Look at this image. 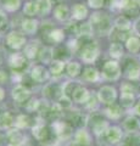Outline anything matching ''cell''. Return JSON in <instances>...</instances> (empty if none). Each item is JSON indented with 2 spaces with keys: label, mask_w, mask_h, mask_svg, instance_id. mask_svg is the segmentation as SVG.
<instances>
[{
  "label": "cell",
  "mask_w": 140,
  "mask_h": 146,
  "mask_svg": "<svg viewBox=\"0 0 140 146\" xmlns=\"http://www.w3.org/2000/svg\"><path fill=\"white\" fill-rule=\"evenodd\" d=\"M89 98H90V95L88 93V90L80 85H77L76 89L73 90V93H72V99L77 104H85L89 100Z\"/></svg>",
  "instance_id": "52a82bcc"
},
{
  "label": "cell",
  "mask_w": 140,
  "mask_h": 146,
  "mask_svg": "<svg viewBox=\"0 0 140 146\" xmlns=\"http://www.w3.org/2000/svg\"><path fill=\"white\" fill-rule=\"evenodd\" d=\"M93 29L94 28H93L92 23H89V22H85V23L79 25V27L77 28V32H78V34L82 35V36H89V35H92Z\"/></svg>",
  "instance_id": "1f68e13d"
},
{
  "label": "cell",
  "mask_w": 140,
  "mask_h": 146,
  "mask_svg": "<svg viewBox=\"0 0 140 146\" xmlns=\"http://www.w3.org/2000/svg\"><path fill=\"white\" fill-rule=\"evenodd\" d=\"M28 123H29V118L25 115H20L15 121V124L17 128H26L28 127Z\"/></svg>",
  "instance_id": "d590c367"
},
{
  "label": "cell",
  "mask_w": 140,
  "mask_h": 146,
  "mask_svg": "<svg viewBox=\"0 0 140 146\" xmlns=\"http://www.w3.org/2000/svg\"><path fill=\"white\" fill-rule=\"evenodd\" d=\"M7 139L12 146H22L25 136L19 130H11V131H9V134H7Z\"/></svg>",
  "instance_id": "4fadbf2b"
},
{
  "label": "cell",
  "mask_w": 140,
  "mask_h": 146,
  "mask_svg": "<svg viewBox=\"0 0 140 146\" xmlns=\"http://www.w3.org/2000/svg\"><path fill=\"white\" fill-rule=\"evenodd\" d=\"M123 125L128 131H135L140 124H139V121L135 117H128V118H125Z\"/></svg>",
  "instance_id": "f546056e"
},
{
  "label": "cell",
  "mask_w": 140,
  "mask_h": 146,
  "mask_svg": "<svg viewBox=\"0 0 140 146\" xmlns=\"http://www.w3.org/2000/svg\"><path fill=\"white\" fill-rule=\"evenodd\" d=\"M49 36H50V40L54 43H61L62 40H64L65 38V32L62 29H52L50 32V34H49Z\"/></svg>",
  "instance_id": "d6a6232c"
},
{
  "label": "cell",
  "mask_w": 140,
  "mask_h": 146,
  "mask_svg": "<svg viewBox=\"0 0 140 146\" xmlns=\"http://www.w3.org/2000/svg\"><path fill=\"white\" fill-rule=\"evenodd\" d=\"M23 13L26 16H35L38 13V5L37 1H27L23 6Z\"/></svg>",
  "instance_id": "cb8c5ba5"
},
{
  "label": "cell",
  "mask_w": 140,
  "mask_h": 146,
  "mask_svg": "<svg viewBox=\"0 0 140 146\" xmlns=\"http://www.w3.org/2000/svg\"><path fill=\"white\" fill-rule=\"evenodd\" d=\"M13 117L10 112L0 113V129H7L13 124Z\"/></svg>",
  "instance_id": "7402d4cb"
},
{
  "label": "cell",
  "mask_w": 140,
  "mask_h": 146,
  "mask_svg": "<svg viewBox=\"0 0 140 146\" xmlns=\"http://www.w3.org/2000/svg\"><path fill=\"white\" fill-rule=\"evenodd\" d=\"M21 6V0H5L3 4L4 10H6L9 12H15L20 9Z\"/></svg>",
  "instance_id": "4316f807"
},
{
  "label": "cell",
  "mask_w": 140,
  "mask_h": 146,
  "mask_svg": "<svg viewBox=\"0 0 140 146\" xmlns=\"http://www.w3.org/2000/svg\"><path fill=\"white\" fill-rule=\"evenodd\" d=\"M139 6V0H119V9L127 11H132L138 9Z\"/></svg>",
  "instance_id": "83f0119b"
},
{
  "label": "cell",
  "mask_w": 140,
  "mask_h": 146,
  "mask_svg": "<svg viewBox=\"0 0 140 146\" xmlns=\"http://www.w3.org/2000/svg\"><path fill=\"white\" fill-rule=\"evenodd\" d=\"M33 135L35 136V139L44 140L48 136V129L43 124H38V125L33 127Z\"/></svg>",
  "instance_id": "f1b7e54d"
},
{
  "label": "cell",
  "mask_w": 140,
  "mask_h": 146,
  "mask_svg": "<svg viewBox=\"0 0 140 146\" xmlns=\"http://www.w3.org/2000/svg\"><path fill=\"white\" fill-rule=\"evenodd\" d=\"M4 96H5V91H4V89L0 86V101L4 99Z\"/></svg>",
  "instance_id": "bcb514c9"
},
{
  "label": "cell",
  "mask_w": 140,
  "mask_h": 146,
  "mask_svg": "<svg viewBox=\"0 0 140 146\" xmlns=\"http://www.w3.org/2000/svg\"><path fill=\"white\" fill-rule=\"evenodd\" d=\"M125 76L128 79L137 80L140 78V65H138L137 62H133L132 65H129L125 70Z\"/></svg>",
  "instance_id": "2e32d148"
},
{
  "label": "cell",
  "mask_w": 140,
  "mask_h": 146,
  "mask_svg": "<svg viewBox=\"0 0 140 146\" xmlns=\"http://www.w3.org/2000/svg\"><path fill=\"white\" fill-rule=\"evenodd\" d=\"M64 67H65V62L64 61H61V60H54L50 63V72L52 73L54 76H58L62 71H64Z\"/></svg>",
  "instance_id": "4dcf8cb0"
},
{
  "label": "cell",
  "mask_w": 140,
  "mask_h": 146,
  "mask_svg": "<svg viewBox=\"0 0 140 146\" xmlns=\"http://www.w3.org/2000/svg\"><path fill=\"white\" fill-rule=\"evenodd\" d=\"M7 79V74L5 71H1L0 70V84L1 83H5V80Z\"/></svg>",
  "instance_id": "7bdbcfd3"
},
{
  "label": "cell",
  "mask_w": 140,
  "mask_h": 146,
  "mask_svg": "<svg viewBox=\"0 0 140 146\" xmlns=\"http://www.w3.org/2000/svg\"><path fill=\"white\" fill-rule=\"evenodd\" d=\"M106 115L110 118H112V119H117V118H119L122 116V110L118 105L112 104L106 108Z\"/></svg>",
  "instance_id": "d4e9b609"
},
{
  "label": "cell",
  "mask_w": 140,
  "mask_h": 146,
  "mask_svg": "<svg viewBox=\"0 0 140 146\" xmlns=\"http://www.w3.org/2000/svg\"><path fill=\"white\" fill-rule=\"evenodd\" d=\"M121 76V66L117 61H107L102 67V77L107 80H116Z\"/></svg>",
  "instance_id": "6da1fadb"
},
{
  "label": "cell",
  "mask_w": 140,
  "mask_h": 146,
  "mask_svg": "<svg viewBox=\"0 0 140 146\" xmlns=\"http://www.w3.org/2000/svg\"><path fill=\"white\" fill-rule=\"evenodd\" d=\"M5 42H6V45L9 48H11L13 50H19L26 45V38H25L23 34L20 33V32L12 31L6 35Z\"/></svg>",
  "instance_id": "7a4b0ae2"
},
{
  "label": "cell",
  "mask_w": 140,
  "mask_h": 146,
  "mask_svg": "<svg viewBox=\"0 0 140 146\" xmlns=\"http://www.w3.org/2000/svg\"><path fill=\"white\" fill-rule=\"evenodd\" d=\"M123 146H140V138L137 135H130L125 139Z\"/></svg>",
  "instance_id": "8d00e7d4"
},
{
  "label": "cell",
  "mask_w": 140,
  "mask_h": 146,
  "mask_svg": "<svg viewBox=\"0 0 140 146\" xmlns=\"http://www.w3.org/2000/svg\"><path fill=\"white\" fill-rule=\"evenodd\" d=\"M39 54V45L37 42H31L25 45V56L27 58H34Z\"/></svg>",
  "instance_id": "e0dca14e"
},
{
  "label": "cell",
  "mask_w": 140,
  "mask_h": 146,
  "mask_svg": "<svg viewBox=\"0 0 140 146\" xmlns=\"http://www.w3.org/2000/svg\"><path fill=\"white\" fill-rule=\"evenodd\" d=\"M80 70H82V67L76 61H71L68 65H67V74L72 77V78H76L77 76H79Z\"/></svg>",
  "instance_id": "484cf974"
},
{
  "label": "cell",
  "mask_w": 140,
  "mask_h": 146,
  "mask_svg": "<svg viewBox=\"0 0 140 146\" xmlns=\"http://www.w3.org/2000/svg\"><path fill=\"white\" fill-rule=\"evenodd\" d=\"M134 29H135V32L140 35V17L138 18L137 21H135V23H134Z\"/></svg>",
  "instance_id": "ee69618b"
},
{
  "label": "cell",
  "mask_w": 140,
  "mask_h": 146,
  "mask_svg": "<svg viewBox=\"0 0 140 146\" xmlns=\"http://www.w3.org/2000/svg\"><path fill=\"white\" fill-rule=\"evenodd\" d=\"M25 62H26V56L21 52L12 54L11 56L9 57V65L12 68H21L25 65Z\"/></svg>",
  "instance_id": "30bf717a"
},
{
  "label": "cell",
  "mask_w": 140,
  "mask_h": 146,
  "mask_svg": "<svg viewBox=\"0 0 140 146\" xmlns=\"http://www.w3.org/2000/svg\"><path fill=\"white\" fill-rule=\"evenodd\" d=\"M88 4L93 9H101L105 4V0H88Z\"/></svg>",
  "instance_id": "60d3db41"
},
{
  "label": "cell",
  "mask_w": 140,
  "mask_h": 146,
  "mask_svg": "<svg viewBox=\"0 0 140 146\" xmlns=\"http://www.w3.org/2000/svg\"><path fill=\"white\" fill-rule=\"evenodd\" d=\"M134 111H135V113H137L138 116H140V101L135 105V107H134Z\"/></svg>",
  "instance_id": "f6af8a7d"
},
{
  "label": "cell",
  "mask_w": 140,
  "mask_h": 146,
  "mask_svg": "<svg viewBox=\"0 0 140 146\" xmlns=\"http://www.w3.org/2000/svg\"><path fill=\"white\" fill-rule=\"evenodd\" d=\"M31 77L32 79L38 82V83H42V82L46 80L49 78V73L46 71V68L43 66H34L31 71Z\"/></svg>",
  "instance_id": "ba28073f"
},
{
  "label": "cell",
  "mask_w": 140,
  "mask_h": 146,
  "mask_svg": "<svg viewBox=\"0 0 140 146\" xmlns=\"http://www.w3.org/2000/svg\"><path fill=\"white\" fill-rule=\"evenodd\" d=\"M106 138L110 143L116 144V143H118V141L121 140V138H122V131H121L119 128H117V127L108 128V129L106 130Z\"/></svg>",
  "instance_id": "9a60e30c"
},
{
  "label": "cell",
  "mask_w": 140,
  "mask_h": 146,
  "mask_svg": "<svg viewBox=\"0 0 140 146\" xmlns=\"http://www.w3.org/2000/svg\"><path fill=\"white\" fill-rule=\"evenodd\" d=\"M58 105L64 108H68V107H71V100L68 99V96L62 95V96L60 98V100H58Z\"/></svg>",
  "instance_id": "ab89813d"
},
{
  "label": "cell",
  "mask_w": 140,
  "mask_h": 146,
  "mask_svg": "<svg viewBox=\"0 0 140 146\" xmlns=\"http://www.w3.org/2000/svg\"><path fill=\"white\" fill-rule=\"evenodd\" d=\"M121 91H122V95H124V96H134V88L129 83H124L122 85Z\"/></svg>",
  "instance_id": "74e56055"
},
{
  "label": "cell",
  "mask_w": 140,
  "mask_h": 146,
  "mask_svg": "<svg viewBox=\"0 0 140 146\" xmlns=\"http://www.w3.org/2000/svg\"><path fill=\"white\" fill-rule=\"evenodd\" d=\"M139 6H140V0H139Z\"/></svg>",
  "instance_id": "7dc6e473"
},
{
  "label": "cell",
  "mask_w": 140,
  "mask_h": 146,
  "mask_svg": "<svg viewBox=\"0 0 140 146\" xmlns=\"http://www.w3.org/2000/svg\"><path fill=\"white\" fill-rule=\"evenodd\" d=\"M93 130H94V133L95 134H102V133H105V131L107 130V122L106 121H96L95 123H94V125H93Z\"/></svg>",
  "instance_id": "e575fe53"
},
{
  "label": "cell",
  "mask_w": 140,
  "mask_h": 146,
  "mask_svg": "<svg viewBox=\"0 0 140 146\" xmlns=\"http://www.w3.org/2000/svg\"><path fill=\"white\" fill-rule=\"evenodd\" d=\"M6 22H7V16H6V13H5V11H4V10H1V9H0V28L5 26Z\"/></svg>",
  "instance_id": "b9f144b4"
},
{
  "label": "cell",
  "mask_w": 140,
  "mask_h": 146,
  "mask_svg": "<svg viewBox=\"0 0 140 146\" xmlns=\"http://www.w3.org/2000/svg\"><path fill=\"white\" fill-rule=\"evenodd\" d=\"M115 26L119 32H125V31L130 29V27H132V22H130L125 16H119V17L116 18Z\"/></svg>",
  "instance_id": "d6986e66"
},
{
  "label": "cell",
  "mask_w": 140,
  "mask_h": 146,
  "mask_svg": "<svg viewBox=\"0 0 140 146\" xmlns=\"http://www.w3.org/2000/svg\"><path fill=\"white\" fill-rule=\"evenodd\" d=\"M29 95H31L29 90L23 85H17L12 89V99L19 104L25 102L26 100L29 98Z\"/></svg>",
  "instance_id": "8992f818"
},
{
  "label": "cell",
  "mask_w": 140,
  "mask_h": 146,
  "mask_svg": "<svg viewBox=\"0 0 140 146\" xmlns=\"http://www.w3.org/2000/svg\"><path fill=\"white\" fill-rule=\"evenodd\" d=\"M38 29V21L37 20H32V18H28V20H25L22 22V31L25 32L26 34H34Z\"/></svg>",
  "instance_id": "5bb4252c"
},
{
  "label": "cell",
  "mask_w": 140,
  "mask_h": 146,
  "mask_svg": "<svg viewBox=\"0 0 140 146\" xmlns=\"http://www.w3.org/2000/svg\"><path fill=\"white\" fill-rule=\"evenodd\" d=\"M98 98H99V100H100V102H102V104L112 105L115 102L116 98H117L116 89L112 88V86H108V85L102 86L98 93Z\"/></svg>",
  "instance_id": "5b68a950"
},
{
  "label": "cell",
  "mask_w": 140,
  "mask_h": 146,
  "mask_svg": "<svg viewBox=\"0 0 140 146\" xmlns=\"http://www.w3.org/2000/svg\"><path fill=\"white\" fill-rule=\"evenodd\" d=\"M54 16H55V18H57V20L61 21V22L67 21L70 18L68 7H67L65 4H60V5H57L55 7V10H54Z\"/></svg>",
  "instance_id": "9c48e42d"
},
{
  "label": "cell",
  "mask_w": 140,
  "mask_h": 146,
  "mask_svg": "<svg viewBox=\"0 0 140 146\" xmlns=\"http://www.w3.org/2000/svg\"><path fill=\"white\" fill-rule=\"evenodd\" d=\"M89 134L85 130H79L78 133L76 134V143L79 145H88L89 144Z\"/></svg>",
  "instance_id": "836d02e7"
},
{
  "label": "cell",
  "mask_w": 140,
  "mask_h": 146,
  "mask_svg": "<svg viewBox=\"0 0 140 146\" xmlns=\"http://www.w3.org/2000/svg\"><path fill=\"white\" fill-rule=\"evenodd\" d=\"M92 26L93 28L94 27H96V29L100 32V33H105V32L110 31L111 28V23H110V20H108V17L106 15H104V13H100V12H96L94 13L93 17H92Z\"/></svg>",
  "instance_id": "277c9868"
},
{
  "label": "cell",
  "mask_w": 140,
  "mask_h": 146,
  "mask_svg": "<svg viewBox=\"0 0 140 146\" xmlns=\"http://www.w3.org/2000/svg\"><path fill=\"white\" fill-rule=\"evenodd\" d=\"M121 102H122V106L130 107L134 104V96H124V95H122L121 96Z\"/></svg>",
  "instance_id": "f35d334b"
},
{
  "label": "cell",
  "mask_w": 140,
  "mask_h": 146,
  "mask_svg": "<svg viewBox=\"0 0 140 146\" xmlns=\"http://www.w3.org/2000/svg\"><path fill=\"white\" fill-rule=\"evenodd\" d=\"M108 54H110L111 57H113V58H116V60H118V58L123 57L124 49H123V46H122L121 43L115 42V43H111L110 48H108Z\"/></svg>",
  "instance_id": "7c38bea8"
},
{
  "label": "cell",
  "mask_w": 140,
  "mask_h": 146,
  "mask_svg": "<svg viewBox=\"0 0 140 146\" xmlns=\"http://www.w3.org/2000/svg\"><path fill=\"white\" fill-rule=\"evenodd\" d=\"M54 57V50L49 46H44L39 51V60L43 63H51Z\"/></svg>",
  "instance_id": "44dd1931"
},
{
  "label": "cell",
  "mask_w": 140,
  "mask_h": 146,
  "mask_svg": "<svg viewBox=\"0 0 140 146\" xmlns=\"http://www.w3.org/2000/svg\"><path fill=\"white\" fill-rule=\"evenodd\" d=\"M38 13L40 16H46L51 11V0H37Z\"/></svg>",
  "instance_id": "ffe728a7"
},
{
  "label": "cell",
  "mask_w": 140,
  "mask_h": 146,
  "mask_svg": "<svg viewBox=\"0 0 140 146\" xmlns=\"http://www.w3.org/2000/svg\"><path fill=\"white\" fill-rule=\"evenodd\" d=\"M99 56V48L96 44L94 43H89L85 44L82 48L80 51V58L85 62V63H92L98 58Z\"/></svg>",
  "instance_id": "3957f363"
},
{
  "label": "cell",
  "mask_w": 140,
  "mask_h": 146,
  "mask_svg": "<svg viewBox=\"0 0 140 146\" xmlns=\"http://www.w3.org/2000/svg\"><path fill=\"white\" fill-rule=\"evenodd\" d=\"M125 46H127L128 51L132 54H137L140 50V39L138 36H129V38L125 40Z\"/></svg>",
  "instance_id": "ac0fdd59"
},
{
  "label": "cell",
  "mask_w": 140,
  "mask_h": 146,
  "mask_svg": "<svg viewBox=\"0 0 140 146\" xmlns=\"http://www.w3.org/2000/svg\"><path fill=\"white\" fill-rule=\"evenodd\" d=\"M99 77H100V73L94 67H87L83 72V78L87 82H96Z\"/></svg>",
  "instance_id": "603a6c76"
},
{
  "label": "cell",
  "mask_w": 140,
  "mask_h": 146,
  "mask_svg": "<svg viewBox=\"0 0 140 146\" xmlns=\"http://www.w3.org/2000/svg\"><path fill=\"white\" fill-rule=\"evenodd\" d=\"M87 16H88V9L83 4H76L72 7V17L76 18V20H78V21L84 20Z\"/></svg>",
  "instance_id": "8fae6325"
}]
</instances>
